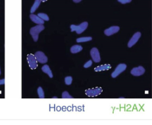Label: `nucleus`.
I'll return each mask as SVG.
<instances>
[{
	"label": "nucleus",
	"mask_w": 152,
	"mask_h": 125,
	"mask_svg": "<svg viewBox=\"0 0 152 125\" xmlns=\"http://www.w3.org/2000/svg\"><path fill=\"white\" fill-rule=\"evenodd\" d=\"M44 29L45 27L43 24H38L37 26L31 28L30 30V34L35 42H37L38 41L39 33Z\"/></svg>",
	"instance_id": "nucleus-1"
},
{
	"label": "nucleus",
	"mask_w": 152,
	"mask_h": 125,
	"mask_svg": "<svg viewBox=\"0 0 152 125\" xmlns=\"http://www.w3.org/2000/svg\"><path fill=\"white\" fill-rule=\"evenodd\" d=\"M145 69L143 67H141V66H140V67L134 68L132 69L131 71V74L135 77H139L143 75Z\"/></svg>",
	"instance_id": "nucleus-9"
},
{
	"label": "nucleus",
	"mask_w": 152,
	"mask_h": 125,
	"mask_svg": "<svg viewBox=\"0 0 152 125\" xmlns=\"http://www.w3.org/2000/svg\"><path fill=\"white\" fill-rule=\"evenodd\" d=\"M92 40L91 37H82L77 39V42L78 43H82V42H86Z\"/></svg>",
	"instance_id": "nucleus-16"
},
{
	"label": "nucleus",
	"mask_w": 152,
	"mask_h": 125,
	"mask_svg": "<svg viewBox=\"0 0 152 125\" xmlns=\"http://www.w3.org/2000/svg\"><path fill=\"white\" fill-rule=\"evenodd\" d=\"M72 81V78L71 77H67L65 78V83L66 85H70Z\"/></svg>",
	"instance_id": "nucleus-19"
},
{
	"label": "nucleus",
	"mask_w": 152,
	"mask_h": 125,
	"mask_svg": "<svg viewBox=\"0 0 152 125\" xmlns=\"http://www.w3.org/2000/svg\"><path fill=\"white\" fill-rule=\"evenodd\" d=\"M62 98H72V97L70 96V94L68 93L67 91H64L62 94Z\"/></svg>",
	"instance_id": "nucleus-20"
},
{
	"label": "nucleus",
	"mask_w": 152,
	"mask_h": 125,
	"mask_svg": "<svg viewBox=\"0 0 152 125\" xmlns=\"http://www.w3.org/2000/svg\"><path fill=\"white\" fill-rule=\"evenodd\" d=\"M41 2H42L41 0H35L34 4H33L30 9V12L32 13V14H33V13L36 11V10L38 9L39 5H41Z\"/></svg>",
	"instance_id": "nucleus-14"
},
{
	"label": "nucleus",
	"mask_w": 152,
	"mask_h": 125,
	"mask_svg": "<svg viewBox=\"0 0 152 125\" xmlns=\"http://www.w3.org/2000/svg\"><path fill=\"white\" fill-rule=\"evenodd\" d=\"M38 94L39 96V97L40 98H45V93H44V91L42 89V87H39L38 88Z\"/></svg>",
	"instance_id": "nucleus-17"
},
{
	"label": "nucleus",
	"mask_w": 152,
	"mask_h": 125,
	"mask_svg": "<svg viewBox=\"0 0 152 125\" xmlns=\"http://www.w3.org/2000/svg\"><path fill=\"white\" fill-rule=\"evenodd\" d=\"M83 50V48L80 45H74L71 48L70 51L72 54H77L81 52Z\"/></svg>",
	"instance_id": "nucleus-15"
},
{
	"label": "nucleus",
	"mask_w": 152,
	"mask_h": 125,
	"mask_svg": "<svg viewBox=\"0 0 152 125\" xmlns=\"http://www.w3.org/2000/svg\"><path fill=\"white\" fill-rule=\"evenodd\" d=\"M88 27V23L87 22H84L82 23L78 26H76L74 24L71 25L70 29L72 32L76 31L77 33V34L80 35L86 30Z\"/></svg>",
	"instance_id": "nucleus-2"
},
{
	"label": "nucleus",
	"mask_w": 152,
	"mask_h": 125,
	"mask_svg": "<svg viewBox=\"0 0 152 125\" xmlns=\"http://www.w3.org/2000/svg\"><path fill=\"white\" fill-rule=\"evenodd\" d=\"M0 75H1V69H0Z\"/></svg>",
	"instance_id": "nucleus-26"
},
{
	"label": "nucleus",
	"mask_w": 152,
	"mask_h": 125,
	"mask_svg": "<svg viewBox=\"0 0 152 125\" xmlns=\"http://www.w3.org/2000/svg\"><path fill=\"white\" fill-rule=\"evenodd\" d=\"M72 1H73V2H74L75 3H78L81 2L82 0H72Z\"/></svg>",
	"instance_id": "nucleus-24"
},
{
	"label": "nucleus",
	"mask_w": 152,
	"mask_h": 125,
	"mask_svg": "<svg viewBox=\"0 0 152 125\" xmlns=\"http://www.w3.org/2000/svg\"><path fill=\"white\" fill-rule=\"evenodd\" d=\"M42 2H45V1H47V0H41Z\"/></svg>",
	"instance_id": "nucleus-25"
},
{
	"label": "nucleus",
	"mask_w": 152,
	"mask_h": 125,
	"mask_svg": "<svg viewBox=\"0 0 152 125\" xmlns=\"http://www.w3.org/2000/svg\"><path fill=\"white\" fill-rule=\"evenodd\" d=\"M30 18L33 22L37 24H44V20H43L41 17H39L38 15L31 14L30 15Z\"/></svg>",
	"instance_id": "nucleus-11"
},
{
	"label": "nucleus",
	"mask_w": 152,
	"mask_h": 125,
	"mask_svg": "<svg viewBox=\"0 0 152 125\" xmlns=\"http://www.w3.org/2000/svg\"><path fill=\"white\" fill-rule=\"evenodd\" d=\"M27 60L29 65V67L32 69H35L38 67V61L35 55L32 54H29L27 57Z\"/></svg>",
	"instance_id": "nucleus-5"
},
{
	"label": "nucleus",
	"mask_w": 152,
	"mask_h": 125,
	"mask_svg": "<svg viewBox=\"0 0 152 125\" xmlns=\"http://www.w3.org/2000/svg\"><path fill=\"white\" fill-rule=\"evenodd\" d=\"M102 88H95L93 89H89L85 91V93L89 97H96L99 95H100L102 93Z\"/></svg>",
	"instance_id": "nucleus-4"
},
{
	"label": "nucleus",
	"mask_w": 152,
	"mask_h": 125,
	"mask_svg": "<svg viewBox=\"0 0 152 125\" xmlns=\"http://www.w3.org/2000/svg\"><path fill=\"white\" fill-rule=\"evenodd\" d=\"M91 65H92V61L91 60H90V61H88L84 65V68H88L90 67Z\"/></svg>",
	"instance_id": "nucleus-21"
},
{
	"label": "nucleus",
	"mask_w": 152,
	"mask_h": 125,
	"mask_svg": "<svg viewBox=\"0 0 152 125\" xmlns=\"http://www.w3.org/2000/svg\"><path fill=\"white\" fill-rule=\"evenodd\" d=\"M90 55L91 56L92 60L98 63L101 61V56L99 52L98 49L96 48H92L90 50Z\"/></svg>",
	"instance_id": "nucleus-7"
},
{
	"label": "nucleus",
	"mask_w": 152,
	"mask_h": 125,
	"mask_svg": "<svg viewBox=\"0 0 152 125\" xmlns=\"http://www.w3.org/2000/svg\"><path fill=\"white\" fill-rule=\"evenodd\" d=\"M141 36V34L140 32H136V33L133 35V36L131 38L130 41L128 43V47L131 48L134 45L136 44V43L139 40L140 37Z\"/></svg>",
	"instance_id": "nucleus-8"
},
{
	"label": "nucleus",
	"mask_w": 152,
	"mask_h": 125,
	"mask_svg": "<svg viewBox=\"0 0 152 125\" xmlns=\"http://www.w3.org/2000/svg\"><path fill=\"white\" fill-rule=\"evenodd\" d=\"M42 71L44 72V73L48 74V75L52 78L53 77V74L52 73V71L49 68V67L47 65H45L42 67Z\"/></svg>",
	"instance_id": "nucleus-13"
},
{
	"label": "nucleus",
	"mask_w": 152,
	"mask_h": 125,
	"mask_svg": "<svg viewBox=\"0 0 152 125\" xmlns=\"http://www.w3.org/2000/svg\"><path fill=\"white\" fill-rule=\"evenodd\" d=\"M5 84V80L3 79V80H0V85H4Z\"/></svg>",
	"instance_id": "nucleus-23"
},
{
	"label": "nucleus",
	"mask_w": 152,
	"mask_h": 125,
	"mask_svg": "<svg viewBox=\"0 0 152 125\" xmlns=\"http://www.w3.org/2000/svg\"><path fill=\"white\" fill-rule=\"evenodd\" d=\"M111 68V65L109 64H105L103 65L99 66V67L95 68V71L96 72H99L103 71H107Z\"/></svg>",
	"instance_id": "nucleus-12"
},
{
	"label": "nucleus",
	"mask_w": 152,
	"mask_h": 125,
	"mask_svg": "<svg viewBox=\"0 0 152 125\" xmlns=\"http://www.w3.org/2000/svg\"><path fill=\"white\" fill-rule=\"evenodd\" d=\"M35 56L38 62L41 63H45L48 62V58L42 52L38 51L36 52Z\"/></svg>",
	"instance_id": "nucleus-6"
},
{
	"label": "nucleus",
	"mask_w": 152,
	"mask_h": 125,
	"mask_svg": "<svg viewBox=\"0 0 152 125\" xmlns=\"http://www.w3.org/2000/svg\"><path fill=\"white\" fill-rule=\"evenodd\" d=\"M120 27H118V26H112V27H110L109 28L106 29L104 31V33L105 35L109 36L116 33L120 30Z\"/></svg>",
	"instance_id": "nucleus-10"
},
{
	"label": "nucleus",
	"mask_w": 152,
	"mask_h": 125,
	"mask_svg": "<svg viewBox=\"0 0 152 125\" xmlns=\"http://www.w3.org/2000/svg\"><path fill=\"white\" fill-rule=\"evenodd\" d=\"M132 0H118V2H120V3L122 4H125L127 3H130L131 2Z\"/></svg>",
	"instance_id": "nucleus-22"
},
{
	"label": "nucleus",
	"mask_w": 152,
	"mask_h": 125,
	"mask_svg": "<svg viewBox=\"0 0 152 125\" xmlns=\"http://www.w3.org/2000/svg\"><path fill=\"white\" fill-rule=\"evenodd\" d=\"M127 68V65L124 63H121L119 64L117 67L115 68V71L112 73V78H116L119 75L121 74L122 72H123L124 71H125Z\"/></svg>",
	"instance_id": "nucleus-3"
},
{
	"label": "nucleus",
	"mask_w": 152,
	"mask_h": 125,
	"mask_svg": "<svg viewBox=\"0 0 152 125\" xmlns=\"http://www.w3.org/2000/svg\"><path fill=\"white\" fill-rule=\"evenodd\" d=\"M38 16L39 17H41L44 21H49V18L47 14H45V13H42V12H40V13H39Z\"/></svg>",
	"instance_id": "nucleus-18"
}]
</instances>
